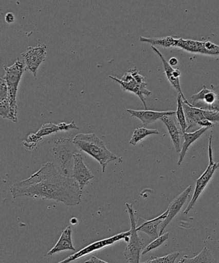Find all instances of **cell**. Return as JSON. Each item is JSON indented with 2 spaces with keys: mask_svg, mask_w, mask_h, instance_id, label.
<instances>
[{
  "mask_svg": "<svg viewBox=\"0 0 219 263\" xmlns=\"http://www.w3.org/2000/svg\"><path fill=\"white\" fill-rule=\"evenodd\" d=\"M129 216L131 221V235L130 240L127 242L124 251V256L127 263H140V256L144 248L143 239L139 236L137 231V222H136V211L134 210L133 204L126 203Z\"/></svg>",
  "mask_w": 219,
  "mask_h": 263,
  "instance_id": "obj_7",
  "label": "cell"
},
{
  "mask_svg": "<svg viewBox=\"0 0 219 263\" xmlns=\"http://www.w3.org/2000/svg\"><path fill=\"white\" fill-rule=\"evenodd\" d=\"M110 78L120 85L123 91L136 95L140 99L145 110H148L146 104V97L151 96L152 92L147 89L148 84L144 77L136 67L125 72L121 79L112 76Z\"/></svg>",
  "mask_w": 219,
  "mask_h": 263,
  "instance_id": "obj_4",
  "label": "cell"
},
{
  "mask_svg": "<svg viewBox=\"0 0 219 263\" xmlns=\"http://www.w3.org/2000/svg\"><path fill=\"white\" fill-rule=\"evenodd\" d=\"M178 60H177V59L176 58H172L171 59H170L169 61V63L170 65H171L172 67L176 66L177 65V64H178Z\"/></svg>",
  "mask_w": 219,
  "mask_h": 263,
  "instance_id": "obj_31",
  "label": "cell"
},
{
  "mask_svg": "<svg viewBox=\"0 0 219 263\" xmlns=\"http://www.w3.org/2000/svg\"><path fill=\"white\" fill-rule=\"evenodd\" d=\"M85 263H109L106 261H103V260L97 258V257L95 256H92L91 258L89 260H87V261L85 262Z\"/></svg>",
  "mask_w": 219,
  "mask_h": 263,
  "instance_id": "obj_29",
  "label": "cell"
},
{
  "mask_svg": "<svg viewBox=\"0 0 219 263\" xmlns=\"http://www.w3.org/2000/svg\"><path fill=\"white\" fill-rule=\"evenodd\" d=\"M169 236L170 233L169 232H167V233L162 234L161 236H159L158 238L154 239L153 241H152L150 244H149L148 246L145 247L141 255H145L149 253V252L158 248L159 247H160L161 245H163L169 238Z\"/></svg>",
  "mask_w": 219,
  "mask_h": 263,
  "instance_id": "obj_24",
  "label": "cell"
},
{
  "mask_svg": "<svg viewBox=\"0 0 219 263\" xmlns=\"http://www.w3.org/2000/svg\"><path fill=\"white\" fill-rule=\"evenodd\" d=\"M184 263H217V260L212 256L209 249L205 247L197 256L193 258L187 256Z\"/></svg>",
  "mask_w": 219,
  "mask_h": 263,
  "instance_id": "obj_21",
  "label": "cell"
},
{
  "mask_svg": "<svg viewBox=\"0 0 219 263\" xmlns=\"http://www.w3.org/2000/svg\"><path fill=\"white\" fill-rule=\"evenodd\" d=\"M5 72L4 79L6 81L9 91L10 107H11V120L12 122H17V105L16 97L18 87L23 73L26 71L25 61L17 58L12 66L4 65Z\"/></svg>",
  "mask_w": 219,
  "mask_h": 263,
  "instance_id": "obj_5",
  "label": "cell"
},
{
  "mask_svg": "<svg viewBox=\"0 0 219 263\" xmlns=\"http://www.w3.org/2000/svg\"><path fill=\"white\" fill-rule=\"evenodd\" d=\"M151 48L154 51V52L160 58L162 63H163L165 73H166L167 79L168 80L170 84L176 89L177 93L181 95L185 103H186L188 105L191 104L184 96V92L182 91L181 84H180V80L175 78L174 76V68H173V67L170 65L169 62L166 60L163 54L161 53V51L158 48L154 46H151Z\"/></svg>",
  "mask_w": 219,
  "mask_h": 263,
  "instance_id": "obj_14",
  "label": "cell"
},
{
  "mask_svg": "<svg viewBox=\"0 0 219 263\" xmlns=\"http://www.w3.org/2000/svg\"><path fill=\"white\" fill-rule=\"evenodd\" d=\"M0 115L4 119L11 120V107L9 98L0 100Z\"/></svg>",
  "mask_w": 219,
  "mask_h": 263,
  "instance_id": "obj_26",
  "label": "cell"
},
{
  "mask_svg": "<svg viewBox=\"0 0 219 263\" xmlns=\"http://www.w3.org/2000/svg\"><path fill=\"white\" fill-rule=\"evenodd\" d=\"M159 131L157 129H149L145 127L136 128L134 130L132 137L130 141L131 145L136 146L139 142L151 135H159Z\"/></svg>",
  "mask_w": 219,
  "mask_h": 263,
  "instance_id": "obj_20",
  "label": "cell"
},
{
  "mask_svg": "<svg viewBox=\"0 0 219 263\" xmlns=\"http://www.w3.org/2000/svg\"><path fill=\"white\" fill-rule=\"evenodd\" d=\"M130 235L131 231H129L124 232V233L118 234L117 235L110 237L109 238L94 242V243L89 245L88 246L84 247V248L81 249V251L76 252V253L74 254L71 255V256L64 259L63 261L58 263H69L76 261V260L81 259L82 257L92 253V252L99 251V250L104 249L105 247L112 246V245L117 243V242L120 241L122 240V239H124L125 240V239Z\"/></svg>",
  "mask_w": 219,
  "mask_h": 263,
  "instance_id": "obj_9",
  "label": "cell"
},
{
  "mask_svg": "<svg viewBox=\"0 0 219 263\" xmlns=\"http://www.w3.org/2000/svg\"><path fill=\"white\" fill-rule=\"evenodd\" d=\"M60 132L58 125L54 124L53 123H48L41 126L37 133H35L36 138L40 141H43V137L50 135Z\"/></svg>",
  "mask_w": 219,
  "mask_h": 263,
  "instance_id": "obj_23",
  "label": "cell"
},
{
  "mask_svg": "<svg viewBox=\"0 0 219 263\" xmlns=\"http://www.w3.org/2000/svg\"><path fill=\"white\" fill-rule=\"evenodd\" d=\"M210 110H214V111L219 112V93H217V100H216L215 104L211 107Z\"/></svg>",
  "mask_w": 219,
  "mask_h": 263,
  "instance_id": "obj_30",
  "label": "cell"
},
{
  "mask_svg": "<svg viewBox=\"0 0 219 263\" xmlns=\"http://www.w3.org/2000/svg\"><path fill=\"white\" fill-rule=\"evenodd\" d=\"M169 210L159 215L158 217L153 219V220H145L143 218H140L142 223L138 225L137 227V231L143 232L148 236H150L152 239H156L159 236V228L162 222L168 215Z\"/></svg>",
  "mask_w": 219,
  "mask_h": 263,
  "instance_id": "obj_15",
  "label": "cell"
},
{
  "mask_svg": "<svg viewBox=\"0 0 219 263\" xmlns=\"http://www.w3.org/2000/svg\"><path fill=\"white\" fill-rule=\"evenodd\" d=\"M208 129H209L208 128H200V129L193 132V133H182V136L184 137L185 141L184 143H182L181 152L179 154V159L178 161H177V164L179 166L184 161L188 149L191 146V144L194 143L195 141H196L198 139H199Z\"/></svg>",
  "mask_w": 219,
  "mask_h": 263,
  "instance_id": "obj_18",
  "label": "cell"
},
{
  "mask_svg": "<svg viewBox=\"0 0 219 263\" xmlns=\"http://www.w3.org/2000/svg\"><path fill=\"white\" fill-rule=\"evenodd\" d=\"M73 143L77 149L89 155L97 160L104 173L107 165L118 159L115 154L108 149L104 142L94 133L77 134L73 139Z\"/></svg>",
  "mask_w": 219,
  "mask_h": 263,
  "instance_id": "obj_2",
  "label": "cell"
},
{
  "mask_svg": "<svg viewBox=\"0 0 219 263\" xmlns=\"http://www.w3.org/2000/svg\"><path fill=\"white\" fill-rule=\"evenodd\" d=\"M15 15L13 14L12 12H8L5 16V22L8 23V24H10V23H13L15 22Z\"/></svg>",
  "mask_w": 219,
  "mask_h": 263,
  "instance_id": "obj_28",
  "label": "cell"
},
{
  "mask_svg": "<svg viewBox=\"0 0 219 263\" xmlns=\"http://www.w3.org/2000/svg\"><path fill=\"white\" fill-rule=\"evenodd\" d=\"M177 111L176 112V118L177 122H178L180 127H181V133H186L188 128L187 122V118L185 117V111L184 109V99H182L181 95H177Z\"/></svg>",
  "mask_w": 219,
  "mask_h": 263,
  "instance_id": "obj_22",
  "label": "cell"
},
{
  "mask_svg": "<svg viewBox=\"0 0 219 263\" xmlns=\"http://www.w3.org/2000/svg\"><path fill=\"white\" fill-rule=\"evenodd\" d=\"M127 112L130 113L131 117L138 118L142 122L144 127L147 125L161 120L166 116H174L176 111H154L151 110H135L128 109Z\"/></svg>",
  "mask_w": 219,
  "mask_h": 263,
  "instance_id": "obj_13",
  "label": "cell"
},
{
  "mask_svg": "<svg viewBox=\"0 0 219 263\" xmlns=\"http://www.w3.org/2000/svg\"><path fill=\"white\" fill-rule=\"evenodd\" d=\"M59 130L60 132H67L71 130H79V128L75 123L74 121H72L71 123H66L65 122H62L58 124Z\"/></svg>",
  "mask_w": 219,
  "mask_h": 263,
  "instance_id": "obj_27",
  "label": "cell"
},
{
  "mask_svg": "<svg viewBox=\"0 0 219 263\" xmlns=\"http://www.w3.org/2000/svg\"><path fill=\"white\" fill-rule=\"evenodd\" d=\"M71 177L76 180L82 190L94 177V174L85 164L82 155L78 152L74 155Z\"/></svg>",
  "mask_w": 219,
  "mask_h": 263,
  "instance_id": "obj_11",
  "label": "cell"
},
{
  "mask_svg": "<svg viewBox=\"0 0 219 263\" xmlns=\"http://www.w3.org/2000/svg\"><path fill=\"white\" fill-rule=\"evenodd\" d=\"M179 255V252H175L167 256L148 259V261L141 263H175Z\"/></svg>",
  "mask_w": 219,
  "mask_h": 263,
  "instance_id": "obj_25",
  "label": "cell"
},
{
  "mask_svg": "<svg viewBox=\"0 0 219 263\" xmlns=\"http://www.w3.org/2000/svg\"><path fill=\"white\" fill-rule=\"evenodd\" d=\"M163 48H180L189 53L200 54L214 58L219 57V45L208 41L184 40L175 36H167L165 37Z\"/></svg>",
  "mask_w": 219,
  "mask_h": 263,
  "instance_id": "obj_3",
  "label": "cell"
},
{
  "mask_svg": "<svg viewBox=\"0 0 219 263\" xmlns=\"http://www.w3.org/2000/svg\"><path fill=\"white\" fill-rule=\"evenodd\" d=\"M218 205H219V203H218Z\"/></svg>",
  "mask_w": 219,
  "mask_h": 263,
  "instance_id": "obj_33",
  "label": "cell"
},
{
  "mask_svg": "<svg viewBox=\"0 0 219 263\" xmlns=\"http://www.w3.org/2000/svg\"><path fill=\"white\" fill-rule=\"evenodd\" d=\"M182 106H184L188 125L186 133H190V131L195 127H199L200 122L207 120L205 118V110L197 109L193 107L191 104L188 105L184 102Z\"/></svg>",
  "mask_w": 219,
  "mask_h": 263,
  "instance_id": "obj_16",
  "label": "cell"
},
{
  "mask_svg": "<svg viewBox=\"0 0 219 263\" xmlns=\"http://www.w3.org/2000/svg\"><path fill=\"white\" fill-rule=\"evenodd\" d=\"M77 147L70 138H58L53 145L52 151L57 163L59 167V171L66 177H71L72 161H74V155L76 153Z\"/></svg>",
  "mask_w": 219,
  "mask_h": 263,
  "instance_id": "obj_6",
  "label": "cell"
},
{
  "mask_svg": "<svg viewBox=\"0 0 219 263\" xmlns=\"http://www.w3.org/2000/svg\"><path fill=\"white\" fill-rule=\"evenodd\" d=\"M187 256H185L184 257H182L178 263H184L185 260V259H186Z\"/></svg>",
  "mask_w": 219,
  "mask_h": 263,
  "instance_id": "obj_32",
  "label": "cell"
},
{
  "mask_svg": "<svg viewBox=\"0 0 219 263\" xmlns=\"http://www.w3.org/2000/svg\"><path fill=\"white\" fill-rule=\"evenodd\" d=\"M208 158H209V164L207 168L203 174L200 175L199 179L197 180L196 184H195V188L194 190V195L192 198L191 200L188 204L187 207L184 211V214L185 215H188L193 209L194 208L195 203L199 199L200 195H202L203 191L205 187L207 186L208 182L210 181L213 174L215 172L219 169V162H215L213 161V155L212 149V134H210L209 139H208Z\"/></svg>",
  "mask_w": 219,
  "mask_h": 263,
  "instance_id": "obj_8",
  "label": "cell"
},
{
  "mask_svg": "<svg viewBox=\"0 0 219 263\" xmlns=\"http://www.w3.org/2000/svg\"><path fill=\"white\" fill-rule=\"evenodd\" d=\"M47 53V46L44 43L37 46H29L27 50L22 53L24 58L26 70L32 74L34 79L37 78L39 67L45 61Z\"/></svg>",
  "mask_w": 219,
  "mask_h": 263,
  "instance_id": "obj_10",
  "label": "cell"
},
{
  "mask_svg": "<svg viewBox=\"0 0 219 263\" xmlns=\"http://www.w3.org/2000/svg\"><path fill=\"white\" fill-rule=\"evenodd\" d=\"M192 186L190 185L189 186H188L181 194L177 196L176 198H174V200L170 203L169 208H167V210H169L168 215H167V218L165 219L163 222L161 223L160 228H159V236L162 235L167 226L171 223V221L173 220L175 216L181 211L182 206L184 205L187 198H189L190 193L192 192Z\"/></svg>",
  "mask_w": 219,
  "mask_h": 263,
  "instance_id": "obj_12",
  "label": "cell"
},
{
  "mask_svg": "<svg viewBox=\"0 0 219 263\" xmlns=\"http://www.w3.org/2000/svg\"><path fill=\"white\" fill-rule=\"evenodd\" d=\"M10 192L14 199L28 197L53 200L68 206L81 203L82 195L76 180L62 175L50 162L44 164L28 179L13 184Z\"/></svg>",
  "mask_w": 219,
  "mask_h": 263,
  "instance_id": "obj_1",
  "label": "cell"
},
{
  "mask_svg": "<svg viewBox=\"0 0 219 263\" xmlns=\"http://www.w3.org/2000/svg\"><path fill=\"white\" fill-rule=\"evenodd\" d=\"M64 251H76V248H75L73 241H72L71 226L67 227L64 229L56 246L48 252L47 255L48 256H53V254Z\"/></svg>",
  "mask_w": 219,
  "mask_h": 263,
  "instance_id": "obj_17",
  "label": "cell"
},
{
  "mask_svg": "<svg viewBox=\"0 0 219 263\" xmlns=\"http://www.w3.org/2000/svg\"><path fill=\"white\" fill-rule=\"evenodd\" d=\"M162 122L166 126L167 130L169 131L170 136H171L172 143H173L177 154L180 153L181 148V132L177 128L176 123H175L172 116H166L161 118Z\"/></svg>",
  "mask_w": 219,
  "mask_h": 263,
  "instance_id": "obj_19",
  "label": "cell"
}]
</instances>
